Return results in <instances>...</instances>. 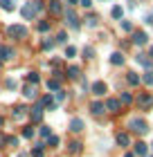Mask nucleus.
I'll return each instance as SVG.
<instances>
[{
    "instance_id": "1",
    "label": "nucleus",
    "mask_w": 153,
    "mask_h": 157,
    "mask_svg": "<svg viewBox=\"0 0 153 157\" xmlns=\"http://www.w3.org/2000/svg\"><path fill=\"white\" fill-rule=\"evenodd\" d=\"M128 130L131 132H137V135H147L149 132V126H147V121H144V119L135 117V119L128 121Z\"/></svg>"
},
{
    "instance_id": "2",
    "label": "nucleus",
    "mask_w": 153,
    "mask_h": 157,
    "mask_svg": "<svg viewBox=\"0 0 153 157\" xmlns=\"http://www.w3.org/2000/svg\"><path fill=\"white\" fill-rule=\"evenodd\" d=\"M7 36L20 40V38L27 36V27L25 25H9V27H7Z\"/></svg>"
},
{
    "instance_id": "3",
    "label": "nucleus",
    "mask_w": 153,
    "mask_h": 157,
    "mask_svg": "<svg viewBox=\"0 0 153 157\" xmlns=\"http://www.w3.org/2000/svg\"><path fill=\"white\" fill-rule=\"evenodd\" d=\"M137 105H140V110H149L153 105V97L149 94V92H142V94L137 97Z\"/></svg>"
},
{
    "instance_id": "4",
    "label": "nucleus",
    "mask_w": 153,
    "mask_h": 157,
    "mask_svg": "<svg viewBox=\"0 0 153 157\" xmlns=\"http://www.w3.org/2000/svg\"><path fill=\"white\" fill-rule=\"evenodd\" d=\"M65 23L70 25V29H79V27H81V23H79V18H77V13L72 11V9L65 11Z\"/></svg>"
},
{
    "instance_id": "5",
    "label": "nucleus",
    "mask_w": 153,
    "mask_h": 157,
    "mask_svg": "<svg viewBox=\"0 0 153 157\" xmlns=\"http://www.w3.org/2000/svg\"><path fill=\"white\" fill-rule=\"evenodd\" d=\"M30 117H32V124H41V121H43V105L41 103H36L34 108H32Z\"/></svg>"
},
{
    "instance_id": "6",
    "label": "nucleus",
    "mask_w": 153,
    "mask_h": 157,
    "mask_svg": "<svg viewBox=\"0 0 153 157\" xmlns=\"http://www.w3.org/2000/svg\"><path fill=\"white\" fill-rule=\"evenodd\" d=\"M147 43H149V36H147V32H133V45L142 47V45H147Z\"/></svg>"
},
{
    "instance_id": "7",
    "label": "nucleus",
    "mask_w": 153,
    "mask_h": 157,
    "mask_svg": "<svg viewBox=\"0 0 153 157\" xmlns=\"http://www.w3.org/2000/svg\"><path fill=\"white\" fill-rule=\"evenodd\" d=\"M20 13H23V18H25V20H32V18L36 16V9L32 7V2H27L23 9H20Z\"/></svg>"
},
{
    "instance_id": "8",
    "label": "nucleus",
    "mask_w": 153,
    "mask_h": 157,
    "mask_svg": "<svg viewBox=\"0 0 153 157\" xmlns=\"http://www.w3.org/2000/svg\"><path fill=\"white\" fill-rule=\"evenodd\" d=\"M106 110H108V112H119V110H122L119 99H108V101H106Z\"/></svg>"
},
{
    "instance_id": "9",
    "label": "nucleus",
    "mask_w": 153,
    "mask_h": 157,
    "mask_svg": "<svg viewBox=\"0 0 153 157\" xmlns=\"http://www.w3.org/2000/svg\"><path fill=\"white\" fill-rule=\"evenodd\" d=\"M115 141H117V146H122V148L131 146V137H128V132H119L117 137H115Z\"/></svg>"
},
{
    "instance_id": "10",
    "label": "nucleus",
    "mask_w": 153,
    "mask_h": 157,
    "mask_svg": "<svg viewBox=\"0 0 153 157\" xmlns=\"http://www.w3.org/2000/svg\"><path fill=\"white\" fill-rule=\"evenodd\" d=\"M90 90H92V94H97V97H101V94H104V92H106V83H104V81H95Z\"/></svg>"
},
{
    "instance_id": "11",
    "label": "nucleus",
    "mask_w": 153,
    "mask_h": 157,
    "mask_svg": "<svg viewBox=\"0 0 153 157\" xmlns=\"http://www.w3.org/2000/svg\"><path fill=\"white\" fill-rule=\"evenodd\" d=\"M41 105H43V108H47V110H56V101L50 94H45V97L41 99Z\"/></svg>"
},
{
    "instance_id": "12",
    "label": "nucleus",
    "mask_w": 153,
    "mask_h": 157,
    "mask_svg": "<svg viewBox=\"0 0 153 157\" xmlns=\"http://www.w3.org/2000/svg\"><path fill=\"white\" fill-rule=\"evenodd\" d=\"M133 153H135V155H140V157H147L149 148H147V144H144V141H137L135 148H133Z\"/></svg>"
},
{
    "instance_id": "13",
    "label": "nucleus",
    "mask_w": 153,
    "mask_h": 157,
    "mask_svg": "<svg viewBox=\"0 0 153 157\" xmlns=\"http://www.w3.org/2000/svg\"><path fill=\"white\" fill-rule=\"evenodd\" d=\"M70 130H72V132H81V130H83V121L79 119V117H74V119L70 121Z\"/></svg>"
},
{
    "instance_id": "14",
    "label": "nucleus",
    "mask_w": 153,
    "mask_h": 157,
    "mask_svg": "<svg viewBox=\"0 0 153 157\" xmlns=\"http://www.w3.org/2000/svg\"><path fill=\"white\" fill-rule=\"evenodd\" d=\"M104 110H106V108H104V103H101V101H95V103L90 105V112H92V115H95V117H99V115H104Z\"/></svg>"
},
{
    "instance_id": "15",
    "label": "nucleus",
    "mask_w": 153,
    "mask_h": 157,
    "mask_svg": "<svg viewBox=\"0 0 153 157\" xmlns=\"http://www.w3.org/2000/svg\"><path fill=\"white\" fill-rule=\"evenodd\" d=\"M23 94H25V99H36V85H25L23 88Z\"/></svg>"
},
{
    "instance_id": "16",
    "label": "nucleus",
    "mask_w": 153,
    "mask_h": 157,
    "mask_svg": "<svg viewBox=\"0 0 153 157\" xmlns=\"http://www.w3.org/2000/svg\"><path fill=\"white\" fill-rule=\"evenodd\" d=\"M50 13H54V16L61 13V0H50Z\"/></svg>"
},
{
    "instance_id": "17",
    "label": "nucleus",
    "mask_w": 153,
    "mask_h": 157,
    "mask_svg": "<svg viewBox=\"0 0 153 157\" xmlns=\"http://www.w3.org/2000/svg\"><path fill=\"white\" fill-rule=\"evenodd\" d=\"M11 115H14V119H23V117L27 115V108H25V105H16Z\"/></svg>"
},
{
    "instance_id": "18",
    "label": "nucleus",
    "mask_w": 153,
    "mask_h": 157,
    "mask_svg": "<svg viewBox=\"0 0 153 157\" xmlns=\"http://www.w3.org/2000/svg\"><path fill=\"white\" fill-rule=\"evenodd\" d=\"M45 85H47V90H52V92H59L61 90V81H59V78H50Z\"/></svg>"
},
{
    "instance_id": "19",
    "label": "nucleus",
    "mask_w": 153,
    "mask_h": 157,
    "mask_svg": "<svg viewBox=\"0 0 153 157\" xmlns=\"http://www.w3.org/2000/svg\"><path fill=\"white\" fill-rule=\"evenodd\" d=\"M135 61L140 63V65H144V67H151V59H149V54H137V56H135Z\"/></svg>"
},
{
    "instance_id": "20",
    "label": "nucleus",
    "mask_w": 153,
    "mask_h": 157,
    "mask_svg": "<svg viewBox=\"0 0 153 157\" xmlns=\"http://www.w3.org/2000/svg\"><path fill=\"white\" fill-rule=\"evenodd\" d=\"M65 74H68L70 78H79V74H81V70H79L77 65H70L68 70H65Z\"/></svg>"
},
{
    "instance_id": "21",
    "label": "nucleus",
    "mask_w": 153,
    "mask_h": 157,
    "mask_svg": "<svg viewBox=\"0 0 153 157\" xmlns=\"http://www.w3.org/2000/svg\"><path fill=\"white\" fill-rule=\"evenodd\" d=\"M111 63H113V65H122V63H124L122 52H113V54H111Z\"/></svg>"
},
{
    "instance_id": "22",
    "label": "nucleus",
    "mask_w": 153,
    "mask_h": 157,
    "mask_svg": "<svg viewBox=\"0 0 153 157\" xmlns=\"http://www.w3.org/2000/svg\"><path fill=\"white\" fill-rule=\"evenodd\" d=\"M43 155H45V144H36L32 151V157H43Z\"/></svg>"
},
{
    "instance_id": "23",
    "label": "nucleus",
    "mask_w": 153,
    "mask_h": 157,
    "mask_svg": "<svg viewBox=\"0 0 153 157\" xmlns=\"http://www.w3.org/2000/svg\"><path fill=\"white\" fill-rule=\"evenodd\" d=\"M0 7H2L5 11H14V9H16V5H14V0H0Z\"/></svg>"
},
{
    "instance_id": "24",
    "label": "nucleus",
    "mask_w": 153,
    "mask_h": 157,
    "mask_svg": "<svg viewBox=\"0 0 153 157\" xmlns=\"http://www.w3.org/2000/svg\"><path fill=\"white\" fill-rule=\"evenodd\" d=\"M126 81H128L131 85H140V76H137L135 72H128V74H126Z\"/></svg>"
},
{
    "instance_id": "25",
    "label": "nucleus",
    "mask_w": 153,
    "mask_h": 157,
    "mask_svg": "<svg viewBox=\"0 0 153 157\" xmlns=\"http://www.w3.org/2000/svg\"><path fill=\"white\" fill-rule=\"evenodd\" d=\"M86 25H88V27H97V25H99V18L95 16V13H90V16L86 18Z\"/></svg>"
},
{
    "instance_id": "26",
    "label": "nucleus",
    "mask_w": 153,
    "mask_h": 157,
    "mask_svg": "<svg viewBox=\"0 0 153 157\" xmlns=\"http://www.w3.org/2000/svg\"><path fill=\"white\" fill-rule=\"evenodd\" d=\"M111 16H113V18H122V16H124V9H122L119 5H115L113 11H111Z\"/></svg>"
},
{
    "instance_id": "27",
    "label": "nucleus",
    "mask_w": 153,
    "mask_h": 157,
    "mask_svg": "<svg viewBox=\"0 0 153 157\" xmlns=\"http://www.w3.org/2000/svg\"><path fill=\"white\" fill-rule=\"evenodd\" d=\"M27 81H30L32 85H36V83L41 81V76H38V72H30V74H27Z\"/></svg>"
},
{
    "instance_id": "28",
    "label": "nucleus",
    "mask_w": 153,
    "mask_h": 157,
    "mask_svg": "<svg viewBox=\"0 0 153 157\" xmlns=\"http://www.w3.org/2000/svg\"><path fill=\"white\" fill-rule=\"evenodd\" d=\"M142 81L147 83V85H153V72H151V70H147V72H144V76H142Z\"/></svg>"
},
{
    "instance_id": "29",
    "label": "nucleus",
    "mask_w": 153,
    "mask_h": 157,
    "mask_svg": "<svg viewBox=\"0 0 153 157\" xmlns=\"http://www.w3.org/2000/svg\"><path fill=\"white\" fill-rule=\"evenodd\" d=\"M131 101H133V97H131L128 92H122V97H119V103H124V105H128Z\"/></svg>"
},
{
    "instance_id": "30",
    "label": "nucleus",
    "mask_w": 153,
    "mask_h": 157,
    "mask_svg": "<svg viewBox=\"0 0 153 157\" xmlns=\"http://www.w3.org/2000/svg\"><path fill=\"white\" fill-rule=\"evenodd\" d=\"M68 148H70V153H81V141H72Z\"/></svg>"
},
{
    "instance_id": "31",
    "label": "nucleus",
    "mask_w": 153,
    "mask_h": 157,
    "mask_svg": "<svg viewBox=\"0 0 153 157\" xmlns=\"http://www.w3.org/2000/svg\"><path fill=\"white\" fill-rule=\"evenodd\" d=\"M23 137H25V139H32V137H34V128H32V126H27L25 130H23Z\"/></svg>"
},
{
    "instance_id": "32",
    "label": "nucleus",
    "mask_w": 153,
    "mask_h": 157,
    "mask_svg": "<svg viewBox=\"0 0 153 157\" xmlns=\"http://www.w3.org/2000/svg\"><path fill=\"white\" fill-rule=\"evenodd\" d=\"M74 54H77V49L72 47V45H68V47H65V59H72Z\"/></svg>"
},
{
    "instance_id": "33",
    "label": "nucleus",
    "mask_w": 153,
    "mask_h": 157,
    "mask_svg": "<svg viewBox=\"0 0 153 157\" xmlns=\"http://www.w3.org/2000/svg\"><path fill=\"white\" fill-rule=\"evenodd\" d=\"M41 137H45V139H47V137H52V130H50L47 126H41Z\"/></svg>"
},
{
    "instance_id": "34",
    "label": "nucleus",
    "mask_w": 153,
    "mask_h": 157,
    "mask_svg": "<svg viewBox=\"0 0 153 157\" xmlns=\"http://www.w3.org/2000/svg\"><path fill=\"white\" fill-rule=\"evenodd\" d=\"M47 144L52 146V148H54V146H59V137H56V135H52V137H47Z\"/></svg>"
},
{
    "instance_id": "35",
    "label": "nucleus",
    "mask_w": 153,
    "mask_h": 157,
    "mask_svg": "<svg viewBox=\"0 0 153 157\" xmlns=\"http://www.w3.org/2000/svg\"><path fill=\"white\" fill-rule=\"evenodd\" d=\"M83 56H86V59H92V56H95V49H92V47H83Z\"/></svg>"
},
{
    "instance_id": "36",
    "label": "nucleus",
    "mask_w": 153,
    "mask_h": 157,
    "mask_svg": "<svg viewBox=\"0 0 153 157\" xmlns=\"http://www.w3.org/2000/svg\"><path fill=\"white\" fill-rule=\"evenodd\" d=\"M54 99H56V101H59V103H61V101H65V92H63V90L54 92Z\"/></svg>"
},
{
    "instance_id": "37",
    "label": "nucleus",
    "mask_w": 153,
    "mask_h": 157,
    "mask_svg": "<svg viewBox=\"0 0 153 157\" xmlns=\"http://www.w3.org/2000/svg\"><path fill=\"white\" fill-rule=\"evenodd\" d=\"M38 32H50V23H47V20L38 23Z\"/></svg>"
},
{
    "instance_id": "38",
    "label": "nucleus",
    "mask_w": 153,
    "mask_h": 157,
    "mask_svg": "<svg viewBox=\"0 0 153 157\" xmlns=\"http://www.w3.org/2000/svg\"><path fill=\"white\" fill-rule=\"evenodd\" d=\"M122 29L124 32H133V25H131L128 20H122Z\"/></svg>"
},
{
    "instance_id": "39",
    "label": "nucleus",
    "mask_w": 153,
    "mask_h": 157,
    "mask_svg": "<svg viewBox=\"0 0 153 157\" xmlns=\"http://www.w3.org/2000/svg\"><path fill=\"white\" fill-rule=\"evenodd\" d=\"M32 7H34L36 11H41L43 9V0H32Z\"/></svg>"
},
{
    "instance_id": "40",
    "label": "nucleus",
    "mask_w": 153,
    "mask_h": 157,
    "mask_svg": "<svg viewBox=\"0 0 153 157\" xmlns=\"http://www.w3.org/2000/svg\"><path fill=\"white\" fill-rule=\"evenodd\" d=\"M41 47H43V49H52V47H54V40H43Z\"/></svg>"
},
{
    "instance_id": "41",
    "label": "nucleus",
    "mask_w": 153,
    "mask_h": 157,
    "mask_svg": "<svg viewBox=\"0 0 153 157\" xmlns=\"http://www.w3.org/2000/svg\"><path fill=\"white\" fill-rule=\"evenodd\" d=\"M65 40H68V34H65V32H61L59 36H56V43H65Z\"/></svg>"
},
{
    "instance_id": "42",
    "label": "nucleus",
    "mask_w": 153,
    "mask_h": 157,
    "mask_svg": "<svg viewBox=\"0 0 153 157\" xmlns=\"http://www.w3.org/2000/svg\"><path fill=\"white\" fill-rule=\"evenodd\" d=\"M5 85H7L9 90H14V88H16V81H14V78H7V81H5Z\"/></svg>"
},
{
    "instance_id": "43",
    "label": "nucleus",
    "mask_w": 153,
    "mask_h": 157,
    "mask_svg": "<svg viewBox=\"0 0 153 157\" xmlns=\"http://www.w3.org/2000/svg\"><path fill=\"white\" fill-rule=\"evenodd\" d=\"M79 5L86 7V9H90V7H92V0H79Z\"/></svg>"
},
{
    "instance_id": "44",
    "label": "nucleus",
    "mask_w": 153,
    "mask_h": 157,
    "mask_svg": "<svg viewBox=\"0 0 153 157\" xmlns=\"http://www.w3.org/2000/svg\"><path fill=\"white\" fill-rule=\"evenodd\" d=\"M7 144L9 146H18V139L16 137H7Z\"/></svg>"
},
{
    "instance_id": "45",
    "label": "nucleus",
    "mask_w": 153,
    "mask_h": 157,
    "mask_svg": "<svg viewBox=\"0 0 153 157\" xmlns=\"http://www.w3.org/2000/svg\"><path fill=\"white\" fill-rule=\"evenodd\" d=\"M5 144H7V137H5L2 132H0V146H5Z\"/></svg>"
},
{
    "instance_id": "46",
    "label": "nucleus",
    "mask_w": 153,
    "mask_h": 157,
    "mask_svg": "<svg viewBox=\"0 0 153 157\" xmlns=\"http://www.w3.org/2000/svg\"><path fill=\"white\" fill-rule=\"evenodd\" d=\"M65 2H68V5L72 7V5H77V2H79V0H65Z\"/></svg>"
},
{
    "instance_id": "47",
    "label": "nucleus",
    "mask_w": 153,
    "mask_h": 157,
    "mask_svg": "<svg viewBox=\"0 0 153 157\" xmlns=\"http://www.w3.org/2000/svg\"><path fill=\"white\" fill-rule=\"evenodd\" d=\"M124 157H135V153H126V155H124Z\"/></svg>"
},
{
    "instance_id": "48",
    "label": "nucleus",
    "mask_w": 153,
    "mask_h": 157,
    "mask_svg": "<svg viewBox=\"0 0 153 157\" xmlns=\"http://www.w3.org/2000/svg\"><path fill=\"white\" fill-rule=\"evenodd\" d=\"M149 56H151V61H153V47H151V54H149Z\"/></svg>"
},
{
    "instance_id": "49",
    "label": "nucleus",
    "mask_w": 153,
    "mask_h": 157,
    "mask_svg": "<svg viewBox=\"0 0 153 157\" xmlns=\"http://www.w3.org/2000/svg\"><path fill=\"white\" fill-rule=\"evenodd\" d=\"M0 126H2V117H0Z\"/></svg>"
},
{
    "instance_id": "50",
    "label": "nucleus",
    "mask_w": 153,
    "mask_h": 157,
    "mask_svg": "<svg viewBox=\"0 0 153 157\" xmlns=\"http://www.w3.org/2000/svg\"><path fill=\"white\" fill-rule=\"evenodd\" d=\"M18 157H25V155H18Z\"/></svg>"
}]
</instances>
